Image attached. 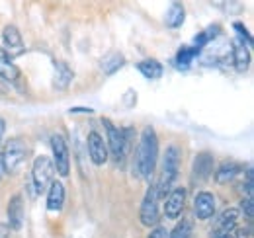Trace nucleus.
I'll use <instances>...</instances> for the list:
<instances>
[{
    "mask_svg": "<svg viewBox=\"0 0 254 238\" xmlns=\"http://www.w3.org/2000/svg\"><path fill=\"white\" fill-rule=\"evenodd\" d=\"M157 158H159V137L153 127H145L135 152V168L141 178L151 179L157 168Z\"/></svg>",
    "mask_w": 254,
    "mask_h": 238,
    "instance_id": "nucleus-1",
    "label": "nucleus"
},
{
    "mask_svg": "<svg viewBox=\"0 0 254 238\" xmlns=\"http://www.w3.org/2000/svg\"><path fill=\"white\" fill-rule=\"evenodd\" d=\"M178 168H180V150L176 145H170L164 152V158H162V176H160V181L157 183L159 197L170 193V187H172L174 179L178 178Z\"/></svg>",
    "mask_w": 254,
    "mask_h": 238,
    "instance_id": "nucleus-2",
    "label": "nucleus"
},
{
    "mask_svg": "<svg viewBox=\"0 0 254 238\" xmlns=\"http://www.w3.org/2000/svg\"><path fill=\"white\" fill-rule=\"evenodd\" d=\"M102 125L106 129V135H108V152H112L114 160L118 164H122L126 160V154L129 150V135H127L124 129L116 127L108 118L102 119Z\"/></svg>",
    "mask_w": 254,
    "mask_h": 238,
    "instance_id": "nucleus-3",
    "label": "nucleus"
},
{
    "mask_svg": "<svg viewBox=\"0 0 254 238\" xmlns=\"http://www.w3.org/2000/svg\"><path fill=\"white\" fill-rule=\"evenodd\" d=\"M53 162L49 156H37L33 160V166H32V181H33V187H35V193H43L51 181H53Z\"/></svg>",
    "mask_w": 254,
    "mask_h": 238,
    "instance_id": "nucleus-4",
    "label": "nucleus"
},
{
    "mask_svg": "<svg viewBox=\"0 0 254 238\" xmlns=\"http://www.w3.org/2000/svg\"><path fill=\"white\" fill-rule=\"evenodd\" d=\"M139 217H141V223L145 227H157L160 221V213H159V191H157V183H151L145 197H143V203H141V211H139Z\"/></svg>",
    "mask_w": 254,
    "mask_h": 238,
    "instance_id": "nucleus-5",
    "label": "nucleus"
},
{
    "mask_svg": "<svg viewBox=\"0 0 254 238\" xmlns=\"http://www.w3.org/2000/svg\"><path fill=\"white\" fill-rule=\"evenodd\" d=\"M2 154V158H4V166H6V172H16L22 164H24V160H26V156H28V145L22 141V139H10L8 143H6V149L4 152H0Z\"/></svg>",
    "mask_w": 254,
    "mask_h": 238,
    "instance_id": "nucleus-6",
    "label": "nucleus"
},
{
    "mask_svg": "<svg viewBox=\"0 0 254 238\" xmlns=\"http://www.w3.org/2000/svg\"><path fill=\"white\" fill-rule=\"evenodd\" d=\"M51 150H53V168L57 170L59 176H68L70 172V154H68V147H66V141H64L63 135L55 133L51 137Z\"/></svg>",
    "mask_w": 254,
    "mask_h": 238,
    "instance_id": "nucleus-7",
    "label": "nucleus"
},
{
    "mask_svg": "<svg viewBox=\"0 0 254 238\" xmlns=\"http://www.w3.org/2000/svg\"><path fill=\"white\" fill-rule=\"evenodd\" d=\"M193 215L199 221H207L215 215V197L209 191H199L193 199Z\"/></svg>",
    "mask_w": 254,
    "mask_h": 238,
    "instance_id": "nucleus-8",
    "label": "nucleus"
},
{
    "mask_svg": "<svg viewBox=\"0 0 254 238\" xmlns=\"http://www.w3.org/2000/svg\"><path fill=\"white\" fill-rule=\"evenodd\" d=\"M184 203H186V187L172 189L164 201V215L168 219H178L184 211Z\"/></svg>",
    "mask_w": 254,
    "mask_h": 238,
    "instance_id": "nucleus-9",
    "label": "nucleus"
},
{
    "mask_svg": "<svg viewBox=\"0 0 254 238\" xmlns=\"http://www.w3.org/2000/svg\"><path fill=\"white\" fill-rule=\"evenodd\" d=\"M86 147H88L90 160L94 162L96 166H102V164H106V160H108V154H110V152H108V145L104 143V139H102V135H100V133L92 131V133L88 135Z\"/></svg>",
    "mask_w": 254,
    "mask_h": 238,
    "instance_id": "nucleus-10",
    "label": "nucleus"
},
{
    "mask_svg": "<svg viewBox=\"0 0 254 238\" xmlns=\"http://www.w3.org/2000/svg\"><path fill=\"white\" fill-rule=\"evenodd\" d=\"M2 49L12 57L14 53H20L24 51V41H22V35L16 26H6L2 30Z\"/></svg>",
    "mask_w": 254,
    "mask_h": 238,
    "instance_id": "nucleus-11",
    "label": "nucleus"
},
{
    "mask_svg": "<svg viewBox=\"0 0 254 238\" xmlns=\"http://www.w3.org/2000/svg\"><path fill=\"white\" fill-rule=\"evenodd\" d=\"M8 227L12 231H20L24 225V199L20 193H16L10 201H8Z\"/></svg>",
    "mask_w": 254,
    "mask_h": 238,
    "instance_id": "nucleus-12",
    "label": "nucleus"
},
{
    "mask_svg": "<svg viewBox=\"0 0 254 238\" xmlns=\"http://www.w3.org/2000/svg\"><path fill=\"white\" fill-rule=\"evenodd\" d=\"M213 172V156L209 152H199L193 158V178L195 181H205Z\"/></svg>",
    "mask_w": 254,
    "mask_h": 238,
    "instance_id": "nucleus-13",
    "label": "nucleus"
},
{
    "mask_svg": "<svg viewBox=\"0 0 254 238\" xmlns=\"http://www.w3.org/2000/svg\"><path fill=\"white\" fill-rule=\"evenodd\" d=\"M64 203V185L59 179H53L51 185L47 187V209L57 213L63 209Z\"/></svg>",
    "mask_w": 254,
    "mask_h": 238,
    "instance_id": "nucleus-14",
    "label": "nucleus"
},
{
    "mask_svg": "<svg viewBox=\"0 0 254 238\" xmlns=\"http://www.w3.org/2000/svg\"><path fill=\"white\" fill-rule=\"evenodd\" d=\"M237 221H239V209H225L219 219H217V227H215V233L219 235H229L235 227H237Z\"/></svg>",
    "mask_w": 254,
    "mask_h": 238,
    "instance_id": "nucleus-15",
    "label": "nucleus"
},
{
    "mask_svg": "<svg viewBox=\"0 0 254 238\" xmlns=\"http://www.w3.org/2000/svg\"><path fill=\"white\" fill-rule=\"evenodd\" d=\"M0 76H2L4 80H8V82H14V80L20 78L18 66L14 64L12 57H10L2 47H0Z\"/></svg>",
    "mask_w": 254,
    "mask_h": 238,
    "instance_id": "nucleus-16",
    "label": "nucleus"
},
{
    "mask_svg": "<svg viewBox=\"0 0 254 238\" xmlns=\"http://www.w3.org/2000/svg\"><path fill=\"white\" fill-rule=\"evenodd\" d=\"M137 70L145 76V78H151V80H155V78H160L162 76V64H160L159 60L155 59H145L141 60V62H137Z\"/></svg>",
    "mask_w": 254,
    "mask_h": 238,
    "instance_id": "nucleus-17",
    "label": "nucleus"
},
{
    "mask_svg": "<svg viewBox=\"0 0 254 238\" xmlns=\"http://www.w3.org/2000/svg\"><path fill=\"white\" fill-rule=\"evenodd\" d=\"M241 172V166L237 162H223L219 164L217 172H215V181L217 183H227L231 179H235Z\"/></svg>",
    "mask_w": 254,
    "mask_h": 238,
    "instance_id": "nucleus-18",
    "label": "nucleus"
},
{
    "mask_svg": "<svg viewBox=\"0 0 254 238\" xmlns=\"http://www.w3.org/2000/svg\"><path fill=\"white\" fill-rule=\"evenodd\" d=\"M55 88H66L70 78H72V70L64 64V62H55Z\"/></svg>",
    "mask_w": 254,
    "mask_h": 238,
    "instance_id": "nucleus-19",
    "label": "nucleus"
},
{
    "mask_svg": "<svg viewBox=\"0 0 254 238\" xmlns=\"http://www.w3.org/2000/svg\"><path fill=\"white\" fill-rule=\"evenodd\" d=\"M124 55L122 53H112V55H108L106 59L100 62V66H102V72H106V74H114L120 66H124Z\"/></svg>",
    "mask_w": 254,
    "mask_h": 238,
    "instance_id": "nucleus-20",
    "label": "nucleus"
},
{
    "mask_svg": "<svg viewBox=\"0 0 254 238\" xmlns=\"http://www.w3.org/2000/svg\"><path fill=\"white\" fill-rule=\"evenodd\" d=\"M184 16H186V14H184V6L172 4L170 10L166 12V26H168V28H178V26H182Z\"/></svg>",
    "mask_w": 254,
    "mask_h": 238,
    "instance_id": "nucleus-21",
    "label": "nucleus"
},
{
    "mask_svg": "<svg viewBox=\"0 0 254 238\" xmlns=\"http://www.w3.org/2000/svg\"><path fill=\"white\" fill-rule=\"evenodd\" d=\"M249 60H251V55H249V49L245 47V45H237L235 47V66H237V70H247V66H249Z\"/></svg>",
    "mask_w": 254,
    "mask_h": 238,
    "instance_id": "nucleus-22",
    "label": "nucleus"
},
{
    "mask_svg": "<svg viewBox=\"0 0 254 238\" xmlns=\"http://www.w3.org/2000/svg\"><path fill=\"white\" fill-rule=\"evenodd\" d=\"M197 53H199V49H195V47H182V49L178 51V55H176L178 66H180V68H188L190 62L193 60V57H195Z\"/></svg>",
    "mask_w": 254,
    "mask_h": 238,
    "instance_id": "nucleus-23",
    "label": "nucleus"
},
{
    "mask_svg": "<svg viewBox=\"0 0 254 238\" xmlns=\"http://www.w3.org/2000/svg\"><path fill=\"white\" fill-rule=\"evenodd\" d=\"M190 233H191V223L188 219H182V221L172 229V233L168 235V238H190Z\"/></svg>",
    "mask_w": 254,
    "mask_h": 238,
    "instance_id": "nucleus-24",
    "label": "nucleus"
},
{
    "mask_svg": "<svg viewBox=\"0 0 254 238\" xmlns=\"http://www.w3.org/2000/svg\"><path fill=\"white\" fill-rule=\"evenodd\" d=\"M233 28H235L237 35H239V41H241V45L249 47V45H251V33L245 30V26H243L241 22H235V24H233Z\"/></svg>",
    "mask_w": 254,
    "mask_h": 238,
    "instance_id": "nucleus-25",
    "label": "nucleus"
},
{
    "mask_svg": "<svg viewBox=\"0 0 254 238\" xmlns=\"http://www.w3.org/2000/svg\"><path fill=\"white\" fill-rule=\"evenodd\" d=\"M241 211L249 217V219H253L254 215V207H253V197H245L243 201H241Z\"/></svg>",
    "mask_w": 254,
    "mask_h": 238,
    "instance_id": "nucleus-26",
    "label": "nucleus"
},
{
    "mask_svg": "<svg viewBox=\"0 0 254 238\" xmlns=\"http://www.w3.org/2000/svg\"><path fill=\"white\" fill-rule=\"evenodd\" d=\"M149 238H168V233H166L164 227H155V229L151 231Z\"/></svg>",
    "mask_w": 254,
    "mask_h": 238,
    "instance_id": "nucleus-27",
    "label": "nucleus"
},
{
    "mask_svg": "<svg viewBox=\"0 0 254 238\" xmlns=\"http://www.w3.org/2000/svg\"><path fill=\"white\" fill-rule=\"evenodd\" d=\"M0 238H10V227L0 223Z\"/></svg>",
    "mask_w": 254,
    "mask_h": 238,
    "instance_id": "nucleus-28",
    "label": "nucleus"
},
{
    "mask_svg": "<svg viewBox=\"0 0 254 238\" xmlns=\"http://www.w3.org/2000/svg\"><path fill=\"white\" fill-rule=\"evenodd\" d=\"M94 110L90 108H70V114H92Z\"/></svg>",
    "mask_w": 254,
    "mask_h": 238,
    "instance_id": "nucleus-29",
    "label": "nucleus"
},
{
    "mask_svg": "<svg viewBox=\"0 0 254 238\" xmlns=\"http://www.w3.org/2000/svg\"><path fill=\"white\" fill-rule=\"evenodd\" d=\"M4 133H6V121L0 118V143H2V137H4Z\"/></svg>",
    "mask_w": 254,
    "mask_h": 238,
    "instance_id": "nucleus-30",
    "label": "nucleus"
},
{
    "mask_svg": "<svg viewBox=\"0 0 254 238\" xmlns=\"http://www.w3.org/2000/svg\"><path fill=\"white\" fill-rule=\"evenodd\" d=\"M4 174H6V166H4V158H2V154H0V179H2Z\"/></svg>",
    "mask_w": 254,
    "mask_h": 238,
    "instance_id": "nucleus-31",
    "label": "nucleus"
}]
</instances>
